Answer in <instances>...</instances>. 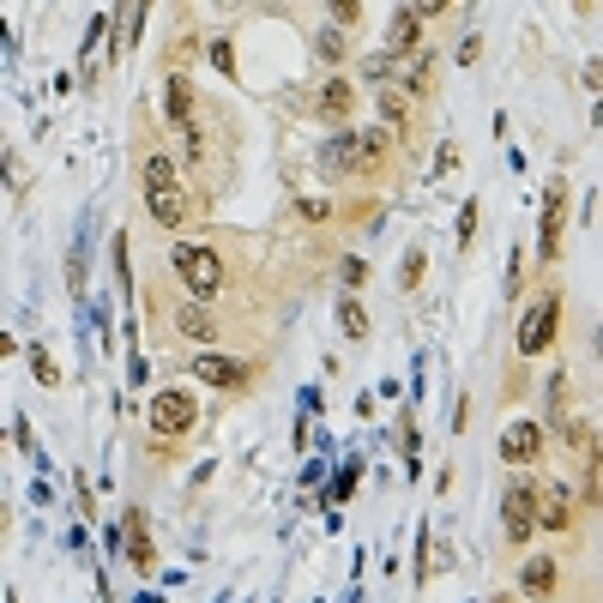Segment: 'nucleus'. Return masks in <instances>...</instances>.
Here are the masks:
<instances>
[{"label":"nucleus","instance_id":"nucleus-1","mask_svg":"<svg viewBox=\"0 0 603 603\" xmlns=\"http://www.w3.org/2000/svg\"><path fill=\"white\" fill-rule=\"evenodd\" d=\"M139 187H145V206H151V218H158L163 230H175V223L194 218V206H187V194H182V175H175V163L163 158V151H145Z\"/></svg>","mask_w":603,"mask_h":603},{"label":"nucleus","instance_id":"nucleus-2","mask_svg":"<svg viewBox=\"0 0 603 603\" xmlns=\"http://www.w3.org/2000/svg\"><path fill=\"white\" fill-rule=\"evenodd\" d=\"M386 158V133L362 127V133H339V139L320 145V175H332V182H344V175H362L368 163Z\"/></svg>","mask_w":603,"mask_h":603},{"label":"nucleus","instance_id":"nucleus-3","mask_svg":"<svg viewBox=\"0 0 603 603\" xmlns=\"http://www.w3.org/2000/svg\"><path fill=\"white\" fill-rule=\"evenodd\" d=\"M562 332V290H538V296L525 302L519 315V332H513V350L519 356H543Z\"/></svg>","mask_w":603,"mask_h":603},{"label":"nucleus","instance_id":"nucleus-4","mask_svg":"<svg viewBox=\"0 0 603 603\" xmlns=\"http://www.w3.org/2000/svg\"><path fill=\"white\" fill-rule=\"evenodd\" d=\"M170 266H175V278L194 290V302L218 296L223 278H230V272H223V254H218V248H199V242H182V248L170 254Z\"/></svg>","mask_w":603,"mask_h":603},{"label":"nucleus","instance_id":"nucleus-5","mask_svg":"<svg viewBox=\"0 0 603 603\" xmlns=\"http://www.w3.org/2000/svg\"><path fill=\"white\" fill-rule=\"evenodd\" d=\"M194 422H199L194 393H182V386H163V393L151 398V434H158V441H182Z\"/></svg>","mask_w":603,"mask_h":603},{"label":"nucleus","instance_id":"nucleus-6","mask_svg":"<svg viewBox=\"0 0 603 603\" xmlns=\"http://www.w3.org/2000/svg\"><path fill=\"white\" fill-rule=\"evenodd\" d=\"M538 501H543V489H531V483H513V489H507V501H501L507 543H525L531 531H538Z\"/></svg>","mask_w":603,"mask_h":603},{"label":"nucleus","instance_id":"nucleus-7","mask_svg":"<svg viewBox=\"0 0 603 603\" xmlns=\"http://www.w3.org/2000/svg\"><path fill=\"white\" fill-rule=\"evenodd\" d=\"M194 374H199L206 386H218V393H242V386L254 381V362H248V356H218V350H206V356L194 362Z\"/></svg>","mask_w":603,"mask_h":603},{"label":"nucleus","instance_id":"nucleus-8","mask_svg":"<svg viewBox=\"0 0 603 603\" xmlns=\"http://www.w3.org/2000/svg\"><path fill=\"white\" fill-rule=\"evenodd\" d=\"M562 230H567V187H562V175H555L550 194H543V236H538L543 266H555V254H562Z\"/></svg>","mask_w":603,"mask_h":603},{"label":"nucleus","instance_id":"nucleus-9","mask_svg":"<svg viewBox=\"0 0 603 603\" xmlns=\"http://www.w3.org/2000/svg\"><path fill=\"white\" fill-rule=\"evenodd\" d=\"M163 115H170L175 133H199V121H194V79H187V73H163Z\"/></svg>","mask_w":603,"mask_h":603},{"label":"nucleus","instance_id":"nucleus-10","mask_svg":"<svg viewBox=\"0 0 603 603\" xmlns=\"http://www.w3.org/2000/svg\"><path fill=\"white\" fill-rule=\"evenodd\" d=\"M501 459L507 465H538L543 459V429L538 422H507V429H501Z\"/></svg>","mask_w":603,"mask_h":603},{"label":"nucleus","instance_id":"nucleus-11","mask_svg":"<svg viewBox=\"0 0 603 603\" xmlns=\"http://www.w3.org/2000/svg\"><path fill=\"white\" fill-rule=\"evenodd\" d=\"M519 591L531 603L555 598V591H562V567H555V555H531V562L519 567Z\"/></svg>","mask_w":603,"mask_h":603},{"label":"nucleus","instance_id":"nucleus-12","mask_svg":"<svg viewBox=\"0 0 603 603\" xmlns=\"http://www.w3.org/2000/svg\"><path fill=\"white\" fill-rule=\"evenodd\" d=\"M315 115L332 121V127H344V121L356 115V85L350 79H327V85H320V97H315Z\"/></svg>","mask_w":603,"mask_h":603},{"label":"nucleus","instance_id":"nucleus-13","mask_svg":"<svg viewBox=\"0 0 603 603\" xmlns=\"http://www.w3.org/2000/svg\"><path fill=\"white\" fill-rule=\"evenodd\" d=\"M175 332L194 339V344H218V315H211L206 302H182V308H175Z\"/></svg>","mask_w":603,"mask_h":603},{"label":"nucleus","instance_id":"nucleus-14","mask_svg":"<svg viewBox=\"0 0 603 603\" xmlns=\"http://www.w3.org/2000/svg\"><path fill=\"white\" fill-rule=\"evenodd\" d=\"M538 525H550V531H567V525H574V501H567L562 489H543V501H538Z\"/></svg>","mask_w":603,"mask_h":603},{"label":"nucleus","instance_id":"nucleus-15","mask_svg":"<svg viewBox=\"0 0 603 603\" xmlns=\"http://www.w3.org/2000/svg\"><path fill=\"white\" fill-rule=\"evenodd\" d=\"M127 531H133L127 562L139 567V574H151V567H158V550H151V538H145V513H127Z\"/></svg>","mask_w":603,"mask_h":603},{"label":"nucleus","instance_id":"nucleus-16","mask_svg":"<svg viewBox=\"0 0 603 603\" xmlns=\"http://www.w3.org/2000/svg\"><path fill=\"white\" fill-rule=\"evenodd\" d=\"M422 42V13L417 7H398L393 13V49H417Z\"/></svg>","mask_w":603,"mask_h":603},{"label":"nucleus","instance_id":"nucleus-17","mask_svg":"<svg viewBox=\"0 0 603 603\" xmlns=\"http://www.w3.org/2000/svg\"><path fill=\"white\" fill-rule=\"evenodd\" d=\"M339 327H344V339H368V315H362V302L356 296L339 302Z\"/></svg>","mask_w":603,"mask_h":603},{"label":"nucleus","instance_id":"nucleus-18","mask_svg":"<svg viewBox=\"0 0 603 603\" xmlns=\"http://www.w3.org/2000/svg\"><path fill=\"white\" fill-rule=\"evenodd\" d=\"M30 374H37L42 386H61V368H54V356L42 350V344H37V350H30Z\"/></svg>","mask_w":603,"mask_h":603},{"label":"nucleus","instance_id":"nucleus-19","mask_svg":"<svg viewBox=\"0 0 603 603\" xmlns=\"http://www.w3.org/2000/svg\"><path fill=\"white\" fill-rule=\"evenodd\" d=\"M422 266H429V260H422V254L410 248V254H405V266H398V284H405V290H417V284H422Z\"/></svg>","mask_w":603,"mask_h":603},{"label":"nucleus","instance_id":"nucleus-20","mask_svg":"<svg viewBox=\"0 0 603 603\" xmlns=\"http://www.w3.org/2000/svg\"><path fill=\"white\" fill-rule=\"evenodd\" d=\"M339 272H344V284H350V290H356V284H368V266L356 260V254H350V260H339Z\"/></svg>","mask_w":603,"mask_h":603},{"label":"nucleus","instance_id":"nucleus-21","mask_svg":"<svg viewBox=\"0 0 603 603\" xmlns=\"http://www.w3.org/2000/svg\"><path fill=\"white\" fill-rule=\"evenodd\" d=\"M477 211H483V206H477V199H471V206H465V218H459V248H471V230H477Z\"/></svg>","mask_w":603,"mask_h":603},{"label":"nucleus","instance_id":"nucleus-22","mask_svg":"<svg viewBox=\"0 0 603 603\" xmlns=\"http://www.w3.org/2000/svg\"><path fill=\"white\" fill-rule=\"evenodd\" d=\"M381 115H386V121H405V97H398V91H381Z\"/></svg>","mask_w":603,"mask_h":603},{"label":"nucleus","instance_id":"nucleus-23","mask_svg":"<svg viewBox=\"0 0 603 603\" xmlns=\"http://www.w3.org/2000/svg\"><path fill=\"white\" fill-rule=\"evenodd\" d=\"M211 66H218V73H230V66H236V49H230V42H211Z\"/></svg>","mask_w":603,"mask_h":603},{"label":"nucleus","instance_id":"nucleus-24","mask_svg":"<svg viewBox=\"0 0 603 603\" xmlns=\"http://www.w3.org/2000/svg\"><path fill=\"white\" fill-rule=\"evenodd\" d=\"M332 19H339V25H356V19H362V7H356V0H339V7H332Z\"/></svg>","mask_w":603,"mask_h":603},{"label":"nucleus","instance_id":"nucleus-25","mask_svg":"<svg viewBox=\"0 0 603 603\" xmlns=\"http://www.w3.org/2000/svg\"><path fill=\"white\" fill-rule=\"evenodd\" d=\"M586 85H591V91H603V61H591V66H586Z\"/></svg>","mask_w":603,"mask_h":603},{"label":"nucleus","instance_id":"nucleus-26","mask_svg":"<svg viewBox=\"0 0 603 603\" xmlns=\"http://www.w3.org/2000/svg\"><path fill=\"white\" fill-rule=\"evenodd\" d=\"M495 603H513V598H495Z\"/></svg>","mask_w":603,"mask_h":603}]
</instances>
